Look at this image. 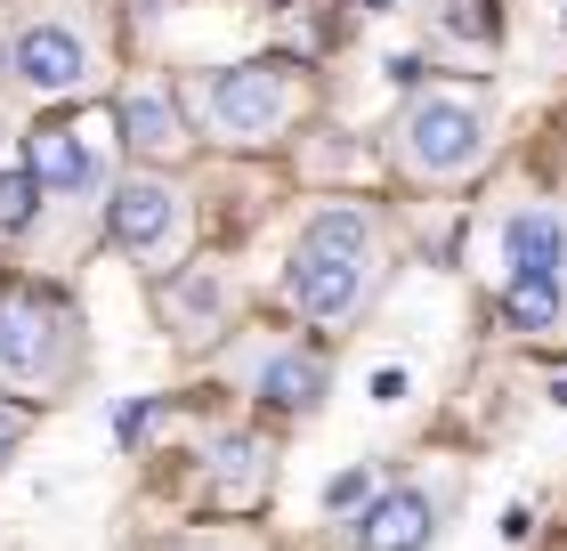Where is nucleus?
<instances>
[{"instance_id": "f8f14e48", "label": "nucleus", "mask_w": 567, "mask_h": 551, "mask_svg": "<svg viewBox=\"0 0 567 551\" xmlns=\"http://www.w3.org/2000/svg\"><path fill=\"white\" fill-rule=\"evenodd\" d=\"M251 398H268L284 414H317L324 406V357L308 349H268L260 365H251Z\"/></svg>"}, {"instance_id": "423d86ee", "label": "nucleus", "mask_w": 567, "mask_h": 551, "mask_svg": "<svg viewBox=\"0 0 567 551\" xmlns=\"http://www.w3.org/2000/svg\"><path fill=\"white\" fill-rule=\"evenodd\" d=\"M106 235L122 259H138L146 276H171L187 259V235H195V212H187V187L163 171H131L106 203Z\"/></svg>"}, {"instance_id": "39448f33", "label": "nucleus", "mask_w": 567, "mask_h": 551, "mask_svg": "<svg viewBox=\"0 0 567 551\" xmlns=\"http://www.w3.org/2000/svg\"><path fill=\"white\" fill-rule=\"evenodd\" d=\"M308 106V73L284 65V58H251V65H227V73H203L195 90V114L219 146H268L300 122Z\"/></svg>"}, {"instance_id": "2eb2a0df", "label": "nucleus", "mask_w": 567, "mask_h": 551, "mask_svg": "<svg viewBox=\"0 0 567 551\" xmlns=\"http://www.w3.org/2000/svg\"><path fill=\"white\" fill-rule=\"evenodd\" d=\"M437 33L486 49V41H495V9H486V0H446V9H437Z\"/></svg>"}, {"instance_id": "f03ea898", "label": "nucleus", "mask_w": 567, "mask_h": 551, "mask_svg": "<svg viewBox=\"0 0 567 551\" xmlns=\"http://www.w3.org/2000/svg\"><path fill=\"white\" fill-rule=\"evenodd\" d=\"M106 33H97L90 0H33L9 33H0V82L24 98H90L106 82Z\"/></svg>"}, {"instance_id": "0eeeda50", "label": "nucleus", "mask_w": 567, "mask_h": 551, "mask_svg": "<svg viewBox=\"0 0 567 551\" xmlns=\"http://www.w3.org/2000/svg\"><path fill=\"white\" fill-rule=\"evenodd\" d=\"M24 171H33L41 203H49V195H90V187H97V154H90V139H82L73 122H41L33 139H24Z\"/></svg>"}, {"instance_id": "9d476101", "label": "nucleus", "mask_w": 567, "mask_h": 551, "mask_svg": "<svg viewBox=\"0 0 567 551\" xmlns=\"http://www.w3.org/2000/svg\"><path fill=\"white\" fill-rule=\"evenodd\" d=\"M122 146L138 154V163H178L187 154V114H178V98L154 82V90H131L122 98Z\"/></svg>"}, {"instance_id": "20e7f679", "label": "nucleus", "mask_w": 567, "mask_h": 551, "mask_svg": "<svg viewBox=\"0 0 567 551\" xmlns=\"http://www.w3.org/2000/svg\"><path fill=\"white\" fill-rule=\"evenodd\" d=\"M82 374V317L41 284H0V381L24 398H58Z\"/></svg>"}, {"instance_id": "dca6fc26", "label": "nucleus", "mask_w": 567, "mask_h": 551, "mask_svg": "<svg viewBox=\"0 0 567 551\" xmlns=\"http://www.w3.org/2000/svg\"><path fill=\"white\" fill-rule=\"evenodd\" d=\"M33 203H41V187H33V171H0V235L33 227Z\"/></svg>"}, {"instance_id": "a211bd4d", "label": "nucleus", "mask_w": 567, "mask_h": 551, "mask_svg": "<svg viewBox=\"0 0 567 551\" xmlns=\"http://www.w3.org/2000/svg\"><path fill=\"white\" fill-rule=\"evenodd\" d=\"M365 494H373V470H341V479L324 487V503H332V511H349V503H365Z\"/></svg>"}, {"instance_id": "6ab92c4d", "label": "nucleus", "mask_w": 567, "mask_h": 551, "mask_svg": "<svg viewBox=\"0 0 567 551\" xmlns=\"http://www.w3.org/2000/svg\"><path fill=\"white\" fill-rule=\"evenodd\" d=\"M154 551H260V543H244V535H178V543H154Z\"/></svg>"}, {"instance_id": "7ed1b4c3", "label": "nucleus", "mask_w": 567, "mask_h": 551, "mask_svg": "<svg viewBox=\"0 0 567 551\" xmlns=\"http://www.w3.org/2000/svg\"><path fill=\"white\" fill-rule=\"evenodd\" d=\"M486 146H495V114H486L478 90H422V98H405V114L390 130L398 171L422 178V187H454V178H471L486 163Z\"/></svg>"}, {"instance_id": "ddd939ff", "label": "nucleus", "mask_w": 567, "mask_h": 551, "mask_svg": "<svg viewBox=\"0 0 567 551\" xmlns=\"http://www.w3.org/2000/svg\"><path fill=\"white\" fill-rule=\"evenodd\" d=\"M212 494L227 511H251L268 494V438H251V430H236V438H219L212 446Z\"/></svg>"}, {"instance_id": "4468645a", "label": "nucleus", "mask_w": 567, "mask_h": 551, "mask_svg": "<svg viewBox=\"0 0 567 551\" xmlns=\"http://www.w3.org/2000/svg\"><path fill=\"white\" fill-rule=\"evenodd\" d=\"M503 317L527 340H551L567 325V284L559 276H503Z\"/></svg>"}, {"instance_id": "f257e3e1", "label": "nucleus", "mask_w": 567, "mask_h": 551, "mask_svg": "<svg viewBox=\"0 0 567 551\" xmlns=\"http://www.w3.org/2000/svg\"><path fill=\"white\" fill-rule=\"evenodd\" d=\"M381 284V227L365 203H317V220L300 227L292 259H284V300L308 325H349Z\"/></svg>"}, {"instance_id": "9b49d317", "label": "nucleus", "mask_w": 567, "mask_h": 551, "mask_svg": "<svg viewBox=\"0 0 567 551\" xmlns=\"http://www.w3.org/2000/svg\"><path fill=\"white\" fill-rule=\"evenodd\" d=\"M163 325L178 333V340H212L219 325H227V276L219 268H171V284H163Z\"/></svg>"}, {"instance_id": "1a4fd4ad", "label": "nucleus", "mask_w": 567, "mask_h": 551, "mask_svg": "<svg viewBox=\"0 0 567 551\" xmlns=\"http://www.w3.org/2000/svg\"><path fill=\"white\" fill-rule=\"evenodd\" d=\"M430 535H437V494L430 487H398L381 503H365V519H357V551H422Z\"/></svg>"}, {"instance_id": "6e6552de", "label": "nucleus", "mask_w": 567, "mask_h": 551, "mask_svg": "<svg viewBox=\"0 0 567 551\" xmlns=\"http://www.w3.org/2000/svg\"><path fill=\"white\" fill-rule=\"evenodd\" d=\"M503 276H559L567 284V220L551 203H527V212L503 220Z\"/></svg>"}, {"instance_id": "f3484780", "label": "nucleus", "mask_w": 567, "mask_h": 551, "mask_svg": "<svg viewBox=\"0 0 567 551\" xmlns=\"http://www.w3.org/2000/svg\"><path fill=\"white\" fill-rule=\"evenodd\" d=\"M33 438V406H17V398H0V470H9V455Z\"/></svg>"}]
</instances>
